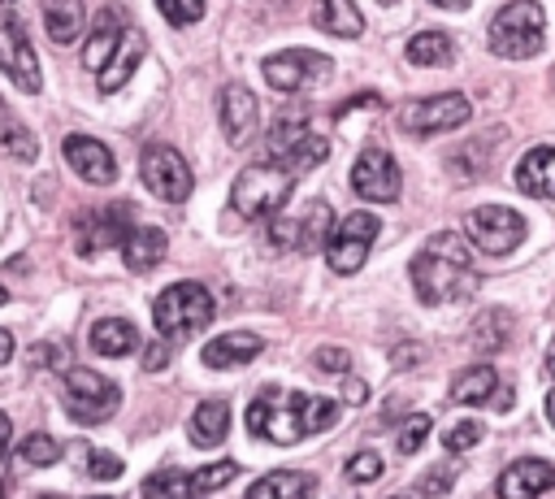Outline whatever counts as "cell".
Here are the masks:
<instances>
[{
    "label": "cell",
    "mask_w": 555,
    "mask_h": 499,
    "mask_svg": "<svg viewBox=\"0 0 555 499\" xmlns=\"http://www.w3.org/2000/svg\"><path fill=\"white\" fill-rule=\"evenodd\" d=\"M412 286L425 304H455L477 291V269L468 260V239L455 230L434 234L412 256Z\"/></svg>",
    "instance_id": "cell-1"
},
{
    "label": "cell",
    "mask_w": 555,
    "mask_h": 499,
    "mask_svg": "<svg viewBox=\"0 0 555 499\" xmlns=\"http://www.w3.org/2000/svg\"><path fill=\"white\" fill-rule=\"evenodd\" d=\"M338 421V404L334 399H321V395H282L273 399V391H260V399L247 408V430L256 438H269V443H299L308 434H321Z\"/></svg>",
    "instance_id": "cell-2"
},
{
    "label": "cell",
    "mask_w": 555,
    "mask_h": 499,
    "mask_svg": "<svg viewBox=\"0 0 555 499\" xmlns=\"http://www.w3.org/2000/svg\"><path fill=\"white\" fill-rule=\"evenodd\" d=\"M490 52L494 56H507V61H529L542 52V39H546V17H542V4L538 0H512L503 4L494 17H490Z\"/></svg>",
    "instance_id": "cell-3"
},
{
    "label": "cell",
    "mask_w": 555,
    "mask_h": 499,
    "mask_svg": "<svg viewBox=\"0 0 555 499\" xmlns=\"http://www.w3.org/2000/svg\"><path fill=\"white\" fill-rule=\"evenodd\" d=\"M212 317H217V304H212L208 286H199V282H173L152 304V321H156L160 338H169V343L199 334Z\"/></svg>",
    "instance_id": "cell-4"
},
{
    "label": "cell",
    "mask_w": 555,
    "mask_h": 499,
    "mask_svg": "<svg viewBox=\"0 0 555 499\" xmlns=\"http://www.w3.org/2000/svg\"><path fill=\"white\" fill-rule=\"evenodd\" d=\"M291 187H295V174L286 165H278V161L247 165L234 178V208L251 221H264V217L282 213V204L291 200Z\"/></svg>",
    "instance_id": "cell-5"
},
{
    "label": "cell",
    "mask_w": 555,
    "mask_h": 499,
    "mask_svg": "<svg viewBox=\"0 0 555 499\" xmlns=\"http://www.w3.org/2000/svg\"><path fill=\"white\" fill-rule=\"evenodd\" d=\"M61 382H65V412L78 421V425H100L117 412L121 404V391L117 382H108L104 373L95 369H82V364H69L61 369Z\"/></svg>",
    "instance_id": "cell-6"
},
{
    "label": "cell",
    "mask_w": 555,
    "mask_h": 499,
    "mask_svg": "<svg viewBox=\"0 0 555 499\" xmlns=\"http://www.w3.org/2000/svg\"><path fill=\"white\" fill-rule=\"evenodd\" d=\"M468 117H473V104H468V95H460V91L408 100V104L399 108V126H403L408 135H447V130H460Z\"/></svg>",
    "instance_id": "cell-7"
},
{
    "label": "cell",
    "mask_w": 555,
    "mask_h": 499,
    "mask_svg": "<svg viewBox=\"0 0 555 499\" xmlns=\"http://www.w3.org/2000/svg\"><path fill=\"white\" fill-rule=\"evenodd\" d=\"M464 239L481 247L486 256H507L525 239V217L503 204H481L464 217Z\"/></svg>",
    "instance_id": "cell-8"
},
{
    "label": "cell",
    "mask_w": 555,
    "mask_h": 499,
    "mask_svg": "<svg viewBox=\"0 0 555 499\" xmlns=\"http://www.w3.org/2000/svg\"><path fill=\"white\" fill-rule=\"evenodd\" d=\"M264 82L273 87V91H282V95H295V91H304V87H312V82H321V78H330V56L325 52H312V48H286V52H273V56H264Z\"/></svg>",
    "instance_id": "cell-9"
},
{
    "label": "cell",
    "mask_w": 555,
    "mask_h": 499,
    "mask_svg": "<svg viewBox=\"0 0 555 499\" xmlns=\"http://www.w3.org/2000/svg\"><path fill=\"white\" fill-rule=\"evenodd\" d=\"M139 178H143V187H147L156 200H165V204H182V200L191 195V187H195L191 165L182 161V152H173V148H165V143H156V148L143 152Z\"/></svg>",
    "instance_id": "cell-10"
},
{
    "label": "cell",
    "mask_w": 555,
    "mask_h": 499,
    "mask_svg": "<svg viewBox=\"0 0 555 499\" xmlns=\"http://www.w3.org/2000/svg\"><path fill=\"white\" fill-rule=\"evenodd\" d=\"M377 230H382V221H377L373 213H347V217L334 226L330 243H325L330 269H334V273H356V269L364 265V256H369Z\"/></svg>",
    "instance_id": "cell-11"
},
{
    "label": "cell",
    "mask_w": 555,
    "mask_h": 499,
    "mask_svg": "<svg viewBox=\"0 0 555 499\" xmlns=\"http://www.w3.org/2000/svg\"><path fill=\"white\" fill-rule=\"evenodd\" d=\"M399 187H403V178H399V165H395V156L386 148H364L356 156V165H351V191L360 200L390 204V200H399Z\"/></svg>",
    "instance_id": "cell-12"
},
{
    "label": "cell",
    "mask_w": 555,
    "mask_h": 499,
    "mask_svg": "<svg viewBox=\"0 0 555 499\" xmlns=\"http://www.w3.org/2000/svg\"><path fill=\"white\" fill-rule=\"evenodd\" d=\"M217 117H221V130L234 148L251 143L256 126H260V104L256 95L247 91V82H225L221 95H217Z\"/></svg>",
    "instance_id": "cell-13"
},
{
    "label": "cell",
    "mask_w": 555,
    "mask_h": 499,
    "mask_svg": "<svg viewBox=\"0 0 555 499\" xmlns=\"http://www.w3.org/2000/svg\"><path fill=\"white\" fill-rule=\"evenodd\" d=\"M139 221H130V204H108V208H95L78 221V252L82 256H95L113 243H126V234L134 230Z\"/></svg>",
    "instance_id": "cell-14"
},
{
    "label": "cell",
    "mask_w": 555,
    "mask_h": 499,
    "mask_svg": "<svg viewBox=\"0 0 555 499\" xmlns=\"http://www.w3.org/2000/svg\"><path fill=\"white\" fill-rule=\"evenodd\" d=\"M61 152H65L69 169H74L82 182H91V187L117 182V161H113V152H108L100 139H91V135H65Z\"/></svg>",
    "instance_id": "cell-15"
},
{
    "label": "cell",
    "mask_w": 555,
    "mask_h": 499,
    "mask_svg": "<svg viewBox=\"0 0 555 499\" xmlns=\"http://www.w3.org/2000/svg\"><path fill=\"white\" fill-rule=\"evenodd\" d=\"M0 74H9L22 91H39V61H35V48L26 39V30L17 22H4L0 26Z\"/></svg>",
    "instance_id": "cell-16"
},
{
    "label": "cell",
    "mask_w": 555,
    "mask_h": 499,
    "mask_svg": "<svg viewBox=\"0 0 555 499\" xmlns=\"http://www.w3.org/2000/svg\"><path fill=\"white\" fill-rule=\"evenodd\" d=\"M555 486V464L538 456H520L499 477V499H538Z\"/></svg>",
    "instance_id": "cell-17"
},
{
    "label": "cell",
    "mask_w": 555,
    "mask_h": 499,
    "mask_svg": "<svg viewBox=\"0 0 555 499\" xmlns=\"http://www.w3.org/2000/svg\"><path fill=\"white\" fill-rule=\"evenodd\" d=\"M260 351H264V338H260V334H251V330H230V334L208 338L204 351H199V360H204L208 369H243V364L256 360Z\"/></svg>",
    "instance_id": "cell-18"
},
{
    "label": "cell",
    "mask_w": 555,
    "mask_h": 499,
    "mask_svg": "<svg viewBox=\"0 0 555 499\" xmlns=\"http://www.w3.org/2000/svg\"><path fill=\"white\" fill-rule=\"evenodd\" d=\"M165 252H169V234L160 226H134L126 234V243H121V260L134 273H152L165 260Z\"/></svg>",
    "instance_id": "cell-19"
},
{
    "label": "cell",
    "mask_w": 555,
    "mask_h": 499,
    "mask_svg": "<svg viewBox=\"0 0 555 499\" xmlns=\"http://www.w3.org/2000/svg\"><path fill=\"white\" fill-rule=\"evenodd\" d=\"M516 187H520L525 195L555 200V148H551V143L529 148V152L516 161Z\"/></svg>",
    "instance_id": "cell-20"
},
{
    "label": "cell",
    "mask_w": 555,
    "mask_h": 499,
    "mask_svg": "<svg viewBox=\"0 0 555 499\" xmlns=\"http://www.w3.org/2000/svg\"><path fill=\"white\" fill-rule=\"evenodd\" d=\"M312 495H317V477L299 469H278L247 486V499H312Z\"/></svg>",
    "instance_id": "cell-21"
},
{
    "label": "cell",
    "mask_w": 555,
    "mask_h": 499,
    "mask_svg": "<svg viewBox=\"0 0 555 499\" xmlns=\"http://www.w3.org/2000/svg\"><path fill=\"white\" fill-rule=\"evenodd\" d=\"M121 35H126V26H121L117 9H100L95 30H91V39H87V48H82V65H87V69H95V74H104V65L113 61V52H117Z\"/></svg>",
    "instance_id": "cell-22"
},
{
    "label": "cell",
    "mask_w": 555,
    "mask_h": 499,
    "mask_svg": "<svg viewBox=\"0 0 555 499\" xmlns=\"http://www.w3.org/2000/svg\"><path fill=\"white\" fill-rule=\"evenodd\" d=\"M91 351L104 356V360H117V356H130L139 347V330L126 321V317H100L91 325Z\"/></svg>",
    "instance_id": "cell-23"
},
{
    "label": "cell",
    "mask_w": 555,
    "mask_h": 499,
    "mask_svg": "<svg viewBox=\"0 0 555 499\" xmlns=\"http://www.w3.org/2000/svg\"><path fill=\"white\" fill-rule=\"evenodd\" d=\"M39 13L52 43H74L82 35V22H87L82 0H39Z\"/></svg>",
    "instance_id": "cell-24"
},
{
    "label": "cell",
    "mask_w": 555,
    "mask_h": 499,
    "mask_svg": "<svg viewBox=\"0 0 555 499\" xmlns=\"http://www.w3.org/2000/svg\"><path fill=\"white\" fill-rule=\"evenodd\" d=\"M143 52H147L143 35H139V30H126V35H121V43H117V52H113V61H108V65H104V74H100V91H121V87L130 82V74L139 69Z\"/></svg>",
    "instance_id": "cell-25"
},
{
    "label": "cell",
    "mask_w": 555,
    "mask_h": 499,
    "mask_svg": "<svg viewBox=\"0 0 555 499\" xmlns=\"http://www.w3.org/2000/svg\"><path fill=\"white\" fill-rule=\"evenodd\" d=\"M507 338H512V312H503V308H486V312L468 325V347L481 351V356L503 351Z\"/></svg>",
    "instance_id": "cell-26"
},
{
    "label": "cell",
    "mask_w": 555,
    "mask_h": 499,
    "mask_svg": "<svg viewBox=\"0 0 555 499\" xmlns=\"http://www.w3.org/2000/svg\"><path fill=\"white\" fill-rule=\"evenodd\" d=\"M494 391H499V373L490 369V364H468V369H460L455 373V382H451V404H486L490 408V399H494Z\"/></svg>",
    "instance_id": "cell-27"
},
{
    "label": "cell",
    "mask_w": 555,
    "mask_h": 499,
    "mask_svg": "<svg viewBox=\"0 0 555 499\" xmlns=\"http://www.w3.org/2000/svg\"><path fill=\"white\" fill-rule=\"evenodd\" d=\"M230 434V404L225 399H204L191 412V443L195 447H217Z\"/></svg>",
    "instance_id": "cell-28"
},
{
    "label": "cell",
    "mask_w": 555,
    "mask_h": 499,
    "mask_svg": "<svg viewBox=\"0 0 555 499\" xmlns=\"http://www.w3.org/2000/svg\"><path fill=\"white\" fill-rule=\"evenodd\" d=\"M312 139V130H308V121L304 117H278L273 126H269V139H264V148H269V156L278 161V165H286L304 143Z\"/></svg>",
    "instance_id": "cell-29"
},
{
    "label": "cell",
    "mask_w": 555,
    "mask_h": 499,
    "mask_svg": "<svg viewBox=\"0 0 555 499\" xmlns=\"http://www.w3.org/2000/svg\"><path fill=\"white\" fill-rule=\"evenodd\" d=\"M317 26L338 35V39H356L364 30V17H360L356 0H321L317 4Z\"/></svg>",
    "instance_id": "cell-30"
},
{
    "label": "cell",
    "mask_w": 555,
    "mask_h": 499,
    "mask_svg": "<svg viewBox=\"0 0 555 499\" xmlns=\"http://www.w3.org/2000/svg\"><path fill=\"white\" fill-rule=\"evenodd\" d=\"M403 52H408V61H412V65H425V69H429V65H438V69H442V65H451V61H455V43H451L442 30H421V35H412Z\"/></svg>",
    "instance_id": "cell-31"
},
{
    "label": "cell",
    "mask_w": 555,
    "mask_h": 499,
    "mask_svg": "<svg viewBox=\"0 0 555 499\" xmlns=\"http://www.w3.org/2000/svg\"><path fill=\"white\" fill-rule=\"evenodd\" d=\"M0 148H4L13 161H35V156H39V139H35L30 126H22L4 104H0Z\"/></svg>",
    "instance_id": "cell-32"
},
{
    "label": "cell",
    "mask_w": 555,
    "mask_h": 499,
    "mask_svg": "<svg viewBox=\"0 0 555 499\" xmlns=\"http://www.w3.org/2000/svg\"><path fill=\"white\" fill-rule=\"evenodd\" d=\"M334 213H330V204L325 200H317L308 213H304V221H299V247L304 252H317V247H325L330 243V234H334Z\"/></svg>",
    "instance_id": "cell-33"
},
{
    "label": "cell",
    "mask_w": 555,
    "mask_h": 499,
    "mask_svg": "<svg viewBox=\"0 0 555 499\" xmlns=\"http://www.w3.org/2000/svg\"><path fill=\"white\" fill-rule=\"evenodd\" d=\"M143 499H195V482L182 469H160L143 482Z\"/></svg>",
    "instance_id": "cell-34"
},
{
    "label": "cell",
    "mask_w": 555,
    "mask_h": 499,
    "mask_svg": "<svg viewBox=\"0 0 555 499\" xmlns=\"http://www.w3.org/2000/svg\"><path fill=\"white\" fill-rule=\"evenodd\" d=\"M17 456H22L26 464H35V469H48V464H56V460L65 456V447H61V438H52V434H26L22 447H17Z\"/></svg>",
    "instance_id": "cell-35"
},
{
    "label": "cell",
    "mask_w": 555,
    "mask_h": 499,
    "mask_svg": "<svg viewBox=\"0 0 555 499\" xmlns=\"http://www.w3.org/2000/svg\"><path fill=\"white\" fill-rule=\"evenodd\" d=\"M82 473L91 482H117L121 477V460L113 451H100V447H82Z\"/></svg>",
    "instance_id": "cell-36"
},
{
    "label": "cell",
    "mask_w": 555,
    "mask_h": 499,
    "mask_svg": "<svg viewBox=\"0 0 555 499\" xmlns=\"http://www.w3.org/2000/svg\"><path fill=\"white\" fill-rule=\"evenodd\" d=\"M429 430H434V421H429L425 412H412V417L399 425V438H395L399 456H412V451H421V447H425V438H429Z\"/></svg>",
    "instance_id": "cell-37"
},
{
    "label": "cell",
    "mask_w": 555,
    "mask_h": 499,
    "mask_svg": "<svg viewBox=\"0 0 555 499\" xmlns=\"http://www.w3.org/2000/svg\"><path fill=\"white\" fill-rule=\"evenodd\" d=\"M234 473H238V464H234V460H217V464H208V469H195V473H191L195 495H208V490L230 486V482H234Z\"/></svg>",
    "instance_id": "cell-38"
},
{
    "label": "cell",
    "mask_w": 555,
    "mask_h": 499,
    "mask_svg": "<svg viewBox=\"0 0 555 499\" xmlns=\"http://www.w3.org/2000/svg\"><path fill=\"white\" fill-rule=\"evenodd\" d=\"M481 438H486V425L468 417V421H455V425L442 434V447H447V451H468V447H477Z\"/></svg>",
    "instance_id": "cell-39"
},
{
    "label": "cell",
    "mask_w": 555,
    "mask_h": 499,
    "mask_svg": "<svg viewBox=\"0 0 555 499\" xmlns=\"http://www.w3.org/2000/svg\"><path fill=\"white\" fill-rule=\"evenodd\" d=\"M455 473H460V469H455L451 460H447V464H434V469H425V473H421L416 490H421V495H429V499H434V495H447V490L455 486Z\"/></svg>",
    "instance_id": "cell-40"
},
{
    "label": "cell",
    "mask_w": 555,
    "mask_h": 499,
    "mask_svg": "<svg viewBox=\"0 0 555 499\" xmlns=\"http://www.w3.org/2000/svg\"><path fill=\"white\" fill-rule=\"evenodd\" d=\"M156 9L173 22V26H191L204 17V0H156Z\"/></svg>",
    "instance_id": "cell-41"
},
{
    "label": "cell",
    "mask_w": 555,
    "mask_h": 499,
    "mask_svg": "<svg viewBox=\"0 0 555 499\" xmlns=\"http://www.w3.org/2000/svg\"><path fill=\"white\" fill-rule=\"evenodd\" d=\"M347 477L351 482H377L382 477V456L377 451H356L347 460Z\"/></svg>",
    "instance_id": "cell-42"
},
{
    "label": "cell",
    "mask_w": 555,
    "mask_h": 499,
    "mask_svg": "<svg viewBox=\"0 0 555 499\" xmlns=\"http://www.w3.org/2000/svg\"><path fill=\"white\" fill-rule=\"evenodd\" d=\"M312 364H317L321 373H347V369H351V356H347L343 347H317V351H312Z\"/></svg>",
    "instance_id": "cell-43"
},
{
    "label": "cell",
    "mask_w": 555,
    "mask_h": 499,
    "mask_svg": "<svg viewBox=\"0 0 555 499\" xmlns=\"http://www.w3.org/2000/svg\"><path fill=\"white\" fill-rule=\"evenodd\" d=\"M165 360H169V338H156V343L143 347V369H147V373H160Z\"/></svg>",
    "instance_id": "cell-44"
},
{
    "label": "cell",
    "mask_w": 555,
    "mask_h": 499,
    "mask_svg": "<svg viewBox=\"0 0 555 499\" xmlns=\"http://www.w3.org/2000/svg\"><path fill=\"white\" fill-rule=\"evenodd\" d=\"M421 356H425V351H421L416 343H403V347H395V356H390V360H395L399 369H408V364H421Z\"/></svg>",
    "instance_id": "cell-45"
},
{
    "label": "cell",
    "mask_w": 555,
    "mask_h": 499,
    "mask_svg": "<svg viewBox=\"0 0 555 499\" xmlns=\"http://www.w3.org/2000/svg\"><path fill=\"white\" fill-rule=\"evenodd\" d=\"M364 395H369V386H364L360 378H343V399H351V404H364Z\"/></svg>",
    "instance_id": "cell-46"
},
{
    "label": "cell",
    "mask_w": 555,
    "mask_h": 499,
    "mask_svg": "<svg viewBox=\"0 0 555 499\" xmlns=\"http://www.w3.org/2000/svg\"><path fill=\"white\" fill-rule=\"evenodd\" d=\"M512 399H516V391H512V386H499V391H494V399H490V408H494V412H507V408H512Z\"/></svg>",
    "instance_id": "cell-47"
},
{
    "label": "cell",
    "mask_w": 555,
    "mask_h": 499,
    "mask_svg": "<svg viewBox=\"0 0 555 499\" xmlns=\"http://www.w3.org/2000/svg\"><path fill=\"white\" fill-rule=\"evenodd\" d=\"M9 356H13V334H9V330H0V364H4Z\"/></svg>",
    "instance_id": "cell-48"
},
{
    "label": "cell",
    "mask_w": 555,
    "mask_h": 499,
    "mask_svg": "<svg viewBox=\"0 0 555 499\" xmlns=\"http://www.w3.org/2000/svg\"><path fill=\"white\" fill-rule=\"evenodd\" d=\"M429 4H438V9H468L473 0H429Z\"/></svg>",
    "instance_id": "cell-49"
},
{
    "label": "cell",
    "mask_w": 555,
    "mask_h": 499,
    "mask_svg": "<svg viewBox=\"0 0 555 499\" xmlns=\"http://www.w3.org/2000/svg\"><path fill=\"white\" fill-rule=\"evenodd\" d=\"M546 373L555 378V338H551V347H546Z\"/></svg>",
    "instance_id": "cell-50"
},
{
    "label": "cell",
    "mask_w": 555,
    "mask_h": 499,
    "mask_svg": "<svg viewBox=\"0 0 555 499\" xmlns=\"http://www.w3.org/2000/svg\"><path fill=\"white\" fill-rule=\"evenodd\" d=\"M546 421H551V425H555V391H551V395H546Z\"/></svg>",
    "instance_id": "cell-51"
},
{
    "label": "cell",
    "mask_w": 555,
    "mask_h": 499,
    "mask_svg": "<svg viewBox=\"0 0 555 499\" xmlns=\"http://www.w3.org/2000/svg\"><path fill=\"white\" fill-rule=\"evenodd\" d=\"M9 430H13V425H9V417L0 412V438H9Z\"/></svg>",
    "instance_id": "cell-52"
},
{
    "label": "cell",
    "mask_w": 555,
    "mask_h": 499,
    "mask_svg": "<svg viewBox=\"0 0 555 499\" xmlns=\"http://www.w3.org/2000/svg\"><path fill=\"white\" fill-rule=\"evenodd\" d=\"M4 451H9V438H0V469H4Z\"/></svg>",
    "instance_id": "cell-53"
},
{
    "label": "cell",
    "mask_w": 555,
    "mask_h": 499,
    "mask_svg": "<svg viewBox=\"0 0 555 499\" xmlns=\"http://www.w3.org/2000/svg\"><path fill=\"white\" fill-rule=\"evenodd\" d=\"M4 299H9V295H4V286H0V304H4Z\"/></svg>",
    "instance_id": "cell-54"
},
{
    "label": "cell",
    "mask_w": 555,
    "mask_h": 499,
    "mask_svg": "<svg viewBox=\"0 0 555 499\" xmlns=\"http://www.w3.org/2000/svg\"><path fill=\"white\" fill-rule=\"evenodd\" d=\"M390 499H408V495H390Z\"/></svg>",
    "instance_id": "cell-55"
},
{
    "label": "cell",
    "mask_w": 555,
    "mask_h": 499,
    "mask_svg": "<svg viewBox=\"0 0 555 499\" xmlns=\"http://www.w3.org/2000/svg\"><path fill=\"white\" fill-rule=\"evenodd\" d=\"M377 4H395V0H377Z\"/></svg>",
    "instance_id": "cell-56"
},
{
    "label": "cell",
    "mask_w": 555,
    "mask_h": 499,
    "mask_svg": "<svg viewBox=\"0 0 555 499\" xmlns=\"http://www.w3.org/2000/svg\"><path fill=\"white\" fill-rule=\"evenodd\" d=\"M91 499H100V495H91Z\"/></svg>",
    "instance_id": "cell-57"
}]
</instances>
